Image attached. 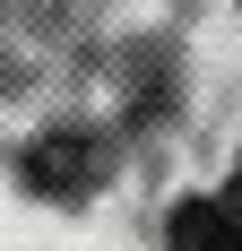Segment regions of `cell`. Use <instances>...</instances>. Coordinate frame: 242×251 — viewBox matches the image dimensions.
Returning a JSON list of instances; mask_svg holds the SVG:
<instances>
[{
	"label": "cell",
	"instance_id": "cell-1",
	"mask_svg": "<svg viewBox=\"0 0 242 251\" xmlns=\"http://www.w3.org/2000/svg\"><path fill=\"white\" fill-rule=\"evenodd\" d=\"M26 182H35V191H87V182H96V139H35V148H26Z\"/></svg>",
	"mask_w": 242,
	"mask_h": 251
},
{
	"label": "cell",
	"instance_id": "cell-3",
	"mask_svg": "<svg viewBox=\"0 0 242 251\" xmlns=\"http://www.w3.org/2000/svg\"><path fill=\"white\" fill-rule=\"evenodd\" d=\"M217 208H225V226H234V243H242V165H234V182H225V200H217Z\"/></svg>",
	"mask_w": 242,
	"mask_h": 251
},
{
	"label": "cell",
	"instance_id": "cell-2",
	"mask_svg": "<svg viewBox=\"0 0 242 251\" xmlns=\"http://www.w3.org/2000/svg\"><path fill=\"white\" fill-rule=\"evenodd\" d=\"M173 243H182V251H242L217 200H182V208H173Z\"/></svg>",
	"mask_w": 242,
	"mask_h": 251
}]
</instances>
